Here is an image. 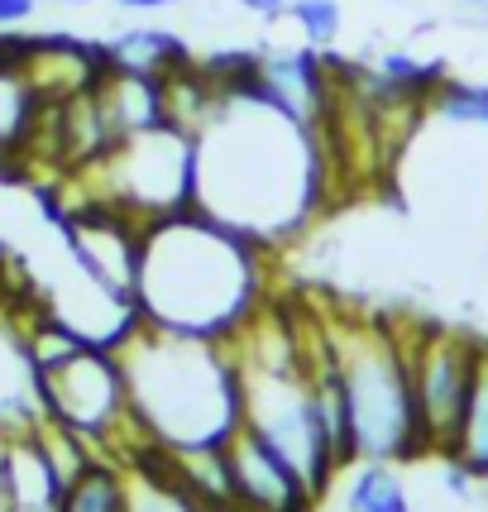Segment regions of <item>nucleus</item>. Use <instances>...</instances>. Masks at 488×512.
<instances>
[{
	"instance_id": "1",
	"label": "nucleus",
	"mask_w": 488,
	"mask_h": 512,
	"mask_svg": "<svg viewBox=\"0 0 488 512\" xmlns=\"http://www.w3.org/2000/svg\"><path fill=\"white\" fill-rule=\"evenodd\" d=\"M264 58V53H259ZM201 216L273 245L311 221L326 192L321 130L283 111L264 91V72L230 82L211 120L192 134Z\"/></svg>"
},
{
	"instance_id": "2",
	"label": "nucleus",
	"mask_w": 488,
	"mask_h": 512,
	"mask_svg": "<svg viewBox=\"0 0 488 512\" xmlns=\"http://www.w3.org/2000/svg\"><path fill=\"white\" fill-rule=\"evenodd\" d=\"M264 297L259 245L240 230L192 211L144 225L139 235V273L134 307L139 321L168 326L182 335L230 340Z\"/></svg>"
},
{
	"instance_id": "3",
	"label": "nucleus",
	"mask_w": 488,
	"mask_h": 512,
	"mask_svg": "<svg viewBox=\"0 0 488 512\" xmlns=\"http://www.w3.org/2000/svg\"><path fill=\"white\" fill-rule=\"evenodd\" d=\"M120 369L130 388V412L149 441L168 450L225 446L244 422L240 364L230 340L182 335L139 321L120 345Z\"/></svg>"
},
{
	"instance_id": "4",
	"label": "nucleus",
	"mask_w": 488,
	"mask_h": 512,
	"mask_svg": "<svg viewBox=\"0 0 488 512\" xmlns=\"http://www.w3.org/2000/svg\"><path fill=\"white\" fill-rule=\"evenodd\" d=\"M335 374L345 388L350 441L359 460H417L426 455V431L417 412V383L407 335L383 321H340L326 331Z\"/></svg>"
},
{
	"instance_id": "5",
	"label": "nucleus",
	"mask_w": 488,
	"mask_h": 512,
	"mask_svg": "<svg viewBox=\"0 0 488 512\" xmlns=\"http://www.w3.org/2000/svg\"><path fill=\"white\" fill-rule=\"evenodd\" d=\"M82 173L101 178L96 206H111L120 216H130L134 225H154L178 216V211H192V197H197L192 134L173 130V125L120 139Z\"/></svg>"
},
{
	"instance_id": "6",
	"label": "nucleus",
	"mask_w": 488,
	"mask_h": 512,
	"mask_svg": "<svg viewBox=\"0 0 488 512\" xmlns=\"http://www.w3.org/2000/svg\"><path fill=\"white\" fill-rule=\"evenodd\" d=\"M34 383L48 407V422L77 431L82 441H120V431L139 422L130 412L125 369L111 345H82L48 369H34Z\"/></svg>"
},
{
	"instance_id": "7",
	"label": "nucleus",
	"mask_w": 488,
	"mask_h": 512,
	"mask_svg": "<svg viewBox=\"0 0 488 512\" xmlns=\"http://www.w3.org/2000/svg\"><path fill=\"white\" fill-rule=\"evenodd\" d=\"M484 350L488 345H479V340H469L460 331H441V326H426V331H417V340H407L426 446L441 450L445 460H450L460 422H465V407H469V393H474V379H479Z\"/></svg>"
},
{
	"instance_id": "8",
	"label": "nucleus",
	"mask_w": 488,
	"mask_h": 512,
	"mask_svg": "<svg viewBox=\"0 0 488 512\" xmlns=\"http://www.w3.org/2000/svg\"><path fill=\"white\" fill-rule=\"evenodd\" d=\"M225 460H230V484H235L240 512H311L316 503L307 479L244 422L225 441Z\"/></svg>"
},
{
	"instance_id": "9",
	"label": "nucleus",
	"mask_w": 488,
	"mask_h": 512,
	"mask_svg": "<svg viewBox=\"0 0 488 512\" xmlns=\"http://www.w3.org/2000/svg\"><path fill=\"white\" fill-rule=\"evenodd\" d=\"M96 101L106 115L111 139H130L139 130H158L168 125V106H163V77L149 72H125V67H106V77L96 82Z\"/></svg>"
},
{
	"instance_id": "10",
	"label": "nucleus",
	"mask_w": 488,
	"mask_h": 512,
	"mask_svg": "<svg viewBox=\"0 0 488 512\" xmlns=\"http://www.w3.org/2000/svg\"><path fill=\"white\" fill-rule=\"evenodd\" d=\"M106 63L111 67H125V72H149V77H168L178 67L192 63V53L182 44L178 34L168 29H130L106 44Z\"/></svg>"
},
{
	"instance_id": "11",
	"label": "nucleus",
	"mask_w": 488,
	"mask_h": 512,
	"mask_svg": "<svg viewBox=\"0 0 488 512\" xmlns=\"http://www.w3.org/2000/svg\"><path fill=\"white\" fill-rule=\"evenodd\" d=\"M58 512H130V474L111 460H91L63 489Z\"/></svg>"
},
{
	"instance_id": "12",
	"label": "nucleus",
	"mask_w": 488,
	"mask_h": 512,
	"mask_svg": "<svg viewBox=\"0 0 488 512\" xmlns=\"http://www.w3.org/2000/svg\"><path fill=\"white\" fill-rule=\"evenodd\" d=\"M450 465L469 469V479H488V350L479 364V379H474V393H469L455 450H450Z\"/></svg>"
},
{
	"instance_id": "13",
	"label": "nucleus",
	"mask_w": 488,
	"mask_h": 512,
	"mask_svg": "<svg viewBox=\"0 0 488 512\" xmlns=\"http://www.w3.org/2000/svg\"><path fill=\"white\" fill-rule=\"evenodd\" d=\"M426 115L436 120H450V125H479L488 130V87H474V82H436L431 96H426Z\"/></svg>"
},
{
	"instance_id": "14",
	"label": "nucleus",
	"mask_w": 488,
	"mask_h": 512,
	"mask_svg": "<svg viewBox=\"0 0 488 512\" xmlns=\"http://www.w3.org/2000/svg\"><path fill=\"white\" fill-rule=\"evenodd\" d=\"M345 508L350 512H412L402 484L393 479V469L383 465V460H369V465L355 474V484L345 493Z\"/></svg>"
},
{
	"instance_id": "15",
	"label": "nucleus",
	"mask_w": 488,
	"mask_h": 512,
	"mask_svg": "<svg viewBox=\"0 0 488 512\" xmlns=\"http://www.w3.org/2000/svg\"><path fill=\"white\" fill-rule=\"evenodd\" d=\"M288 20L307 34L311 48H326L345 29V10H340V0H288Z\"/></svg>"
},
{
	"instance_id": "16",
	"label": "nucleus",
	"mask_w": 488,
	"mask_h": 512,
	"mask_svg": "<svg viewBox=\"0 0 488 512\" xmlns=\"http://www.w3.org/2000/svg\"><path fill=\"white\" fill-rule=\"evenodd\" d=\"M39 10V0H0V29H10V24H24L29 15Z\"/></svg>"
},
{
	"instance_id": "17",
	"label": "nucleus",
	"mask_w": 488,
	"mask_h": 512,
	"mask_svg": "<svg viewBox=\"0 0 488 512\" xmlns=\"http://www.w3.org/2000/svg\"><path fill=\"white\" fill-rule=\"evenodd\" d=\"M0 512H15V493H10V446L0 441Z\"/></svg>"
},
{
	"instance_id": "18",
	"label": "nucleus",
	"mask_w": 488,
	"mask_h": 512,
	"mask_svg": "<svg viewBox=\"0 0 488 512\" xmlns=\"http://www.w3.org/2000/svg\"><path fill=\"white\" fill-rule=\"evenodd\" d=\"M249 15H259V20H283L288 15V0H240Z\"/></svg>"
},
{
	"instance_id": "19",
	"label": "nucleus",
	"mask_w": 488,
	"mask_h": 512,
	"mask_svg": "<svg viewBox=\"0 0 488 512\" xmlns=\"http://www.w3.org/2000/svg\"><path fill=\"white\" fill-rule=\"evenodd\" d=\"M120 10H168V5H178V0H115Z\"/></svg>"
},
{
	"instance_id": "20",
	"label": "nucleus",
	"mask_w": 488,
	"mask_h": 512,
	"mask_svg": "<svg viewBox=\"0 0 488 512\" xmlns=\"http://www.w3.org/2000/svg\"><path fill=\"white\" fill-rule=\"evenodd\" d=\"M465 5H474V10H488V0H465Z\"/></svg>"
},
{
	"instance_id": "21",
	"label": "nucleus",
	"mask_w": 488,
	"mask_h": 512,
	"mask_svg": "<svg viewBox=\"0 0 488 512\" xmlns=\"http://www.w3.org/2000/svg\"><path fill=\"white\" fill-rule=\"evenodd\" d=\"M484 484H488V479H484Z\"/></svg>"
}]
</instances>
